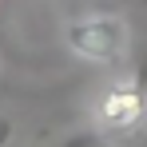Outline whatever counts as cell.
<instances>
[{
	"label": "cell",
	"instance_id": "obj_1",
	"mask_svg": "<svg viewBox=\"0 0 147 147\" xmlns=\"http://www.w3.org/2000/svg\"><path fill=\"white\" fill-rule=\"evenodd\" d=\"M68 48L80 60H92V64H111L119 60L127 48V28L115 16H88V20H76L68 24Z\"/></svg>",
	"mask_w": 147,
	"mask_h": 147
},
{
	"label": "cell",
	"instance_id": "obj_2",
	"mask_svg": "<svg viewBox=\"0 0 147 147\" xmlns=\"http://www.w3.org/2000/svg\"><path fill=\"white\" fill-rule=\"evenodd\" d=\"M143 119H147V84H143V76L127 80V84H115L99 99V123L111 127V131H131Z\"/></svg>",
	"mask_w": 147,
	"mask_h": 147
},
{
	"label": "cell",
	"instance_id": "obj_3",
	"mask_svg": "<svg viewBox=\"0 0 147 147\" xmlns=\"http://www.w3.org/2000/svg\"><path fill=\"white\" fill-rule=\"evenodd\" d=\"M60 147H115L103 131H76V135H68Z\"/></svg>",
	"mask_w": 147,
	"mask_h": 147
},
{
	"label": "cell",
	"instance_id": "obj_4",
	"mask_svg": "<svg viewBox=\"0 0 147 147\" xmlns=\"http://www.w3.org/2000/svg\"><path fill=\"white\" fill-rule=\"evenodd\" d=\"M8 143H12V123L0 119V147H8Z\"/></svg>",
	"mask_w": 147,
	"mask_h": 147
},
{
	"label": "cell",
	"instance_id": "obj_5",
	"mask_svg": "<svg viewBox=\"0 0 147 147\" xmlns=\"http://www.w3.org/2000/svg\"><path fill=\"white\" fill-rule=\"evenodd\" d=\"M139 76H143V84H147V68H143V72H139Z\"/></svg>",
	"mask_w": 147,
	"mask_h": 147
}]
</instances>
